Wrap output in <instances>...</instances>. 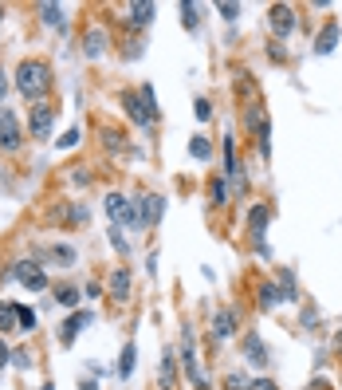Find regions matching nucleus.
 <instances>
[{
  "instance_id": "1",
  "label": "nucleus",
  "mask_w": 342,
  "mask_h": 390,
  "mask_svg": "<svg viewBox=\"0 0 342 390\" xmlns=\"http://www.w3.org/2000/svg\"><path fill=\"white\" fill-rule=\"evenodd\" d=\"M16 87H20L24 99L40 103V99L51 91V67H47L44 60H24L20 67H16Z\"/></svg>"
},
{
  "instance_id": "2",
  "label": "nucleus",
  "mask_w": 342,
  "mask_h": 390,
  "mask_svg": "<svg viewBox=\"0 0 342 390\" xmlns=\"http://www.w3.org/2000/svg\"><path fill=\"white\" fill-rule=\"evenodd\" d=\"M244 126H248V134H256V142H260V154L267 158V142H272V134H267V110L260 107V103H252L248 110H244Z\"/></svg>"
},
{
  "instance_id": "3",
  "label": "nucleus",
  "mask_w": 342,
  "mask_h": 390,
  "mask_svg": "<svg viewBox=\"0 0 342 390\" xmlns=\"http://www.w3.org/2000/svg\"><path fill=\"white\" fill-rule=\"evenodd\" d=\"M20 142H24V130H20V119H16V110L0 107V150H20Z\"/></svg>"
},
{
  "instance_id": "4",
  "label": "nucleus",
  "mask_w": 342,
  "mask_h": 390,
  "mask_svg": "<svg viewBox=\"0 0 342 390\" xmlns=\"http://www.w3.org/2000/svg\"><path fill=\"white\" fill-rule=\"evenodd\" d=\"M107 213H110V221H114V229H118V225H134V229H142L138 209H134L130 197H122V193H110L107 197Z\"/></svg>"
},
{
  "instance_id": "5",
  "label": "nucleus",
  "mask_w": 342,
  "mask_h": 390,
  "mask_svg": "<svg viewBox=\"0 0 342 390\" xmlns=\"http://www.w3.org/2000/svg\"><path fill=\"white\" fill-rule=\"evenodd\" d=\"M122 107H126V114H130V123H138V126H154L157 110H150V103L142 99V91H122Z\"/></svg>"
},
{
  "instance_id": "6",
  "label": "nucleus",
  "mask_w": 342,
  "mask_h": 390,
  "mask_svg": "<svg viewBox=\"0 0 342 390\" xmlns=\"http://www.w3.org/2000/svg\"><path fill=\"white\" fill-rule=\"evenodd\" d=\"M267 28H272V36L287 40L291 28H295V8H291V4H272V8H267Z\"/></svg>"
},
{
  "instance_id": "7",
  "label": "nucleus",
  "mask_w": 342,
  "mask_h": 390,
  "mask_svg": "<svg viewBox=\"0 0 342 390\" xmlns=\"http://www.w3.org/2000/svg\"><path fill=\"white\" fill-rule=\"evenodd\" d=\"M51 119H55V107H47V103H36V107L28 110V130H31V138L44 142L47 134H51Z\"/></svg>"
},
{
  "instance_id": "8",
  "label": "nucleus",
  "mask_w": 342,
  "mask_h": 390,
  "mask_svg": "<svg viewBox=\"0 0 342 390\" xmlns=\"http://www.w3.org/2000/svg\"><path fill=\"white\" fill-rule=\"evenodd\" d=\"M12 276H16L20 284H24L28 292H44V288H47L44 268H40V265H31V260H24V265H16V268H12Z\"/></svg>"
},
{
  "instance_id": "9",
  "label": "nucleus",
  "mask_w": 342,
  "mask_h": 390,
  "mask_svg": "<svg viewBox=\"0 0 342 390\" xmlns=\"http://www.w3.org/2000/svg\"><path fill=\"white\" fill-rule=\"evenodd\" d=\"M161 213H166V197H161V193H146V197H142V209H138L142 229H146V225H157Z\"/></svg>"
},
{
  "instance_id": "10",
  "label": "nucleus",
  "mask_w": 342,
  "mask_h": 390,
  "mask_svg": "<svg viewBox=\"0 0 342 390\" xmlns=\"http://www.w3.org/2000/svg\"><path fill=\"white\" fill-rule=\"evenodd\" d=\"M267 221H272V205H252L248 209V236L256 241V245H264Z\"/></svg>"
},
{
  "instance_id": "11",
  "label": "nucleus",
  "mask_w": 342,
  "mask_h": 390,
  "mask_svg": "<svg viewBox=\"0 0 342 390\" xmlns=\"http://www.w3.org/2000/svg\"><path fill=\"white\" fill-rule=\"evenodd\" d=\"M236 324H240V319H236L233 308H220V312L213 315V339H217V343L233 339V335H236Z\"/></svg>"
},
{
  "instance_id": "12",
  "label": "nucleus",
  "mask_w": 342,
  "mask_h": 390,
  "mask_svg": "<svg viewBox=\"0 0 342 390\" xmlns=\"http://www.w3.org/2000/svg\"><path fill=\"white\" fill-rule=\"evenodd\" d=\"M126 20L134 24V28H150L154 24V16H157V4H150V0H134V4H126Z\"/></svg>"
},
{
  "instance_id": "13",
  "label": "nucleus",
  "mask_w": 342,
  "mask_h": 390,
  "mask_svg": "<svg viewBox=\"0 0 342 390\" xmlns=\"http://www.w3.org/2000/svg\"><path fill=\"white\" fill-rule=\"evenodd\" d=\"M244 359H248L252 367H267V363H272V355H267V347H264V339H260L256 331H248V335H244Z\"/></svg>"
},
{
  "instance_id": "14",
  "label": "nucleus",
  "mask_w": 342,
  "mask_h": 390,
  "mask_svg": "<svg viewBox=\"0 0 342 390\" xmlns=\"http://www.w3.org/2000/svg\"><path fill=\"white\" fill-rule=\"evenodd\" d=\"M339 36H342V24H339V20H330L327 28L315 36V51H319V56H330L334 44H339Z\"/></svg>"
},
{
  "instance_id": "15",
  "label": "nucleus",
  "mask_w": 342,
  "mask_h": 390,
  "mask_svg": "<svg viewBox=\"0 0 342 390\" xmlns=\"http://www.w3.org/2000/svg\"><path fill=\"white\" fill-rule=\"evenodd\" d=\"M83 51H87V60H98L103 51H107V32L103 28H91L83 36Z\"/></svg>"
},
{
  "instance_id": "16",
  "label": "nucleus",
  "mask_w": 342,
  "mask_h": 390,
  "mask_svg": "<svg viewBox=\"0 0 342 390\" xmlns=\"http://www.w3.org/2000/svg\"><path fill=\"white\" fill-rule=\"evenodd\" d=\"M110 300H118V304L130 300V272H126V268H114V272H110Z\"/></svg>"
},
{
  "instance_id": "17",
  "label": "nucleus",
  "mask_w": 342,
  "mask_h": 390,
  "mask_svg": "<svg viewBox=\"0 0 342 390\" xmlns=\"http://www.w3.org/2000/svg\"><path fill=\"white\" fill-rule=\"evenodd\" d=\"M91 319H94L91 312H75V315H71V319H67V324H63V328H60V331H63V347H71V343H75L79 328H87Z\"/></svg>"
},
{
  "instance_id": "18",
  "label": "nucleus",
  "mask_w": 342,
  "mask_h": 390,
  "mask_svg": "<svg viewBox=\"0 0 342 390\" xmlns=\"http://www.w3.org/2000/svg\"><path fill=\"white\" fill-rule=\"evenodd\" d=\"M157 387H161V390H173V387H177V359H173V351H166V359H161Z\"/></svg>"
},
{
  "instance_id": "19",
  "label": "nucleus",
  "mask_w": 342,
  "mask_h": 390,
  "mask_svg": "<svg viewBox=\"0 0 342 390\" xmlns=\"http://www.w3.org/2000/svg\"><path fill=\"white\" fill-rule=\"evenodd\" d=\"M20 324V304H0V331H16Z\"/></svg>"
},
{
  "instance_id": "20",
  "label": "nucleus",
  "mask_w": 342,
  "mask_h": 390,
  "mask_svg": "<svg viewBox=\"0 0 342 390\" xmlns=\"http://www.w3.org/2000/svg\"><path fill=\"white\" fill-rule=\"evenodd\" d=\"M134 359H138V347L126 343L122 359H118V378H130V375H134Z\"/></svg>"
},
{
  "instance_id": "21",
  "label": "nucleus",
  "mask_w": 342,
  "mask_h": 390,
  "mask_svg": "<svg viewBox=\"0 0 342 390\" xmlns=\"http://www.w3.org/2000/svg\"><path fill=\"white\" fill-rule=\"evenodd\" d=\"M280 300L283 296H280V288H276V284H260V308H264V312H272Z\"/></svg>"
},
{
  "instance_id": "22",
  "label": "nucleus",
  "mask_w": 342,
  "mask_h": 390,
  "mask_svg": "<svg viewBox=\"0 0 342 390\" xmlns=\"http://www.w3.org/2000/svg\"><path fill=\"white\" fill-rule=\"evenodd\" d=\"M189 154L197 158V162H209V158H213V146H209V138H201V134H197V138L189 142Z\"/></svg>"
},
{
  "instance_id": "23",
  "label": "nucleus",
  "mask_w": 342,
  "mask_h": 390,
  "mask_svg": "<svg viewBox=\"0 0 342 390\" xmlns=\"http://www.w3.org/2000/svg\"><path fill=\"white\" fill-rule=\"evenodd\" d=\"M55 300H60L63 308H75V304H79V288L63 284V288H55Z\"/></svg>"
},
{
  "instance_id": "24",
  "label": "nucleus",
  "mask_w": 342,
  "mask_h": 390,
  "mask_svg": "<svg viewBox=\"0 0 342 390\" xmlns=\"http://www.w3.org/2000/svg\"><path fill=\"white\" fill-rule=\"evenodd\" d=\"M248 375L244 371H233V375H224V390H248Z\"/></svg>"
},
{
  "instance_id": "25",
  "label": "nucleus",
  "mask_w": 342,
  "mask_h": 390,
  "mask_svg": "<svg viewBox=\"0 0 342 390\" xmlns=\"http://www.w3.org/2000/svg\"><path fill=\"white\" fill-rule=\"evenodd\" d=\"M40 12H44V24H63V8L60 4H40Z\"/></svg>"
},
{
  "instance_id": "26",
  "label": "nucleus",
  "mask_w": 342,
  "mask_h": 390,
  "mask_svg": "<svg viewBox=\"0 0 342 390\" xmlns=\"http://www.w3.org/2000/svg\"><path fill=\"white\" fill-rule=\"evenodd\" d=\"M197 12H201V8H197V4H181V24H185L189 32L197 28Z\"/></svg>"
},
{
  "instance_id": "27",
  "label": "nucleus",
  "mask_w": 342,
  "mask_h": 390,
  "mask_svg": "<svg viewBox=\"0 0 342 390\" xmlns=\"http://www.w3.org/2000/svg\"><path fill=\"white\" fill-rule=\"evenodd\" d=\"M280 284H283V300H295V276L287 268H280Z\"/></svg>"
},
{
  "instance_id": "28",
  "label": "nucleus",
  "mask_w": 342,
  "mask_h": 390,
  "mask_svg": "<svg viewBox=\"0 0 342 390\" xmlns=\"http://www.w3.org/2000/svg\"><path fill=\"white\" fill-rule=\"evenodd\" d=\"M20 331H36V312L31 308H20Z\"/></svg>"
},
{
  "instance_id": "29",
  "label": "nucleus",
  "mask_w": 342,
  "mask_h": 390,
  "mask_svg": "<svg viewBox=\"0 0 342 390\" xmlns=\"http://www.w3.org/2000/svg\"><path fill=\"white\" fill-rule=\"evenodd\" d=\"M12 367H20V371H28V367H31V355L24 351V347H20V351H12Z\"/></svg>"
},
{
  "instance_id": "30",
  "label": "nucleus",
  "mask_w": 342,
  "mask_h": 390,
  "mask_svg": "<svg viewBox=\"0 0 342 390\" xmlns=\"http://www.w3.org/2000/svg\"><path fill=\"white\" fill-rule=\"evenodd\" d=\"M110 245H114V249L122 252V256H126V252H130V245H126V241H122V229H110Z\"/></svg>"
},
{
  "instance_id": "31",
  "label": "nucleus",
  "mask_w": 342,
  "mask_h": 390,
  "mask_svg": "<svg viewBox=\"0 0 342 390\" xmlns=\"http://www.w3.org/2000/svg\"><path fill=\"white\" fill-rule=\"evenodd\" d=\"M209 193H213V202H217V205H224V182H220V178H213Z\"/></svg>"
},
{
  "instance_id": "32",
  "label": "nucleus",
  "mask_w": 342,
  "mask_h": 390,
  "mask_svg": "<svg viewBox=\"0 0 342 390\" xmlns=\"http://www.w3.org/2000/svg\"><path fill=\"white\" fill-rule=\"evenodd\" d=\"M197 119H201V123H209V119H213V107H209V99H197Z\"/></svg>"
},
{
  "instance_id": "33",
  "label": "nucleus",
  "mask_w": 342,
  "mask_h": 390,
  "mask_svg": "<svg viewBox=\"0 0 342 390\" xmlns=\"http://www.w3.org/2000/svg\"><path fill=\"white\" fill-rule=\"evenodd\" d=\"M217 12L224 16V20H236V16H240V4H217Z\"/></svg>"
},
{
  "instance_id": "34",
  "label": "nucleus",
  "mask_w": 342,
  "mask_h": 390,
  "mask_svg": "<svg viewBox=\"0 0 342 390\" xmlns=\"http://www.w3.org/2000/svg\"><path fill=\"white\" fill-rule=\"evenodd\" d=\"M71 146H79V130H67L60 138V150H71Z\"/></svg>"
},
{
  "instance_id": "35",
  "label": "nucleus",
  "mask_w": 342,
  "mask_h": 390,
  "mask_svg": "<svg viewBox=\"0 0 342 390\" xmlns=\"http://www.w3.org/2000/svg\"><path fill=\"white\" fill-rule=\"evenodd\" d=\"M248 390H280V387H276L272 378H252V387H248Z\"/></svg>"
},
{
  "instance_id": "36",
  "label": "nucleus",
  "mask_w": 342,
  "mask_h": 390,
  "mask_svg": "<svg viewBox=\"0 0 342 390\" xmlns=\"http://www.w3.org/2000/svg\"><path fill=\"white\" fill-rule=\"evenodd\" d=\"M8 363H12V351H8V347H4V339H0V371H4V367H8Z\"/></svg>"
},
{
  "instance_id": "37",
  "label": "nucleus",
  "mask_w": 342,
  "mask_h": 390,
  "mask_svg": "<svg viewBox=\"0 0 342 390\" xmlns=\"http://www.w3.org/2000/svg\"><path fill=\"white\" fill-rule=\"evenodd\" d=\"M4 91H8V79H4V71H0V99H4Z\"/></svg>"
},
{
  "instance_id": "38",
  "label": "nucleus",
  "mask_w": 342,
  "mask_h": 390,
  "mask_svg": "<svg viewBox=\"0 0 342 390\" xmlns=\"http://www.w3.org/2000/svg\"><path fill=\"white\" fill-rule=\"evenodd\" d=\"M311 390H330V387L323 382V378H315V387H311Z\"/></svg>"
},
{
  "instance_id": "39",
  "label": "nucleus",
  "mask_w": 342,
  "mask_h": 390,
  "mask_svg": "<svg viewBox=\"0 0 342 390\" xmlns=\"http://www.w3.org/2000/svg\"><path fill=\"white\" fill-rule=\"evenodd\" d=\"M40 390H51V382H44V387H40Z\"/></svg>"
},
{
  "instance_id": "40",
  "label": "nucleus",
  "mask_w": 342,
  "mask_h": 390,
  "mask_svg": "<svg viewBox=\"0 0 342 390\" xmlns=\"http://www.w3.org/2000/svg\"><path fill=\"white\" fill-rule=\"evenodd\" d=\"M339 390H342V378H339Z\"/></svg>"
},
{
  "instance_id": "41",
  "label": "nucleus",
  "mask_w": 342,
  "mask_h": 390,
  "mask_svg": "<svg viewBox=\"0 0 342 390\" xmlns=\"http://www.w3.org/2000/svg\"><path fill=\"white\" fill-rule=\"evenodd\" d=\"M0 16H4V8H0Z\"/></svg>"
}]
</instances>
